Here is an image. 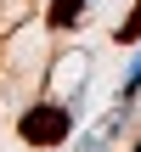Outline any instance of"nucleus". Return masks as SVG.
Instances as JSON below:
<instances>
[{"label": "nucleus", "mask_w": 141, "mask_h": 152, "mask_svg": "<svg viewBox=\"0 0 141 152\" xmlns=\"http://www.w3.org/2000/svg\"><path fill=\"white\" fill-rule=\"evenodd\" d=\"M73 113H79V107H68V102H40V107H28V113H23V141H34V147H62V141L73 135Z\"/></svg>", "instance_id": "1"}, {"label": "nucleus", "mask_w": 141, "mask_h": 152, "mask_svg": "<svg viewBox=\"0 0 141 152\" xmlns=\"http://www.w3.org/2000/svg\"><path fill=\"white\" fill-rule=\"evenodd\" d=\"M119 130H124V113L113 107V113H102V118L90 124V135H85V141H79L73 152H107L113 141H119Z\"/></svg>", "instance_id": "2"}, {"label": "nucleus", "mask_w": 141, "mask_h": 152, "mask_svg": "<svg viewBox=\"0 0 141 152\" xmlns=\"http://www.w3.org/2000/svg\"><path fill=\"white\" fill-rule=\"evenodd\" d=\"M85 6L90 0H51V11H45V28H73V17H85Z\"/></svg>", "instance_id": "3"}, {"label": "nucleus", "mask_w": 141, "mask_h": 152, "mask_svg": "<svg viewBox=\"0 0 141 152\" xmlns=\"http://www.w3.org/2000/svg\"><path fill=\"white\" fill-rule=\"evenodd\" d=\"M136 96H141V56H136V68L124 73V85H119V102H113V107H119V113H130V102H136Z\"/></svg>", "instance_id": "4"}, {"label": "nucleus", "mask_w": 141, "mask_h": 152, "mask_svg": "<svg viewBox=\"0 0 141 152\" xmlns=\"http://www.w3.org/2000/svg\"><path fill=\"white\" fill-rule=\"evenodd\" d=\"M113 34H119V45H136L141 39V0H136V11L124 17V28H113Z\"/></svg>", "instance_id": "5"}, {"label": "nucleus", "mask_w": 141, "mask_h": 152, "mask_svg": "<svg viewBox=\"0 0 141 152\" xmlns=\"http://www.w3.org/2000/svg\"><path fill=\"white\" fill-rule=\"evenodd\" d=\"M136 152H141V141H136Z\"/></svg>", "instance_id": "6"}]
</instances>
